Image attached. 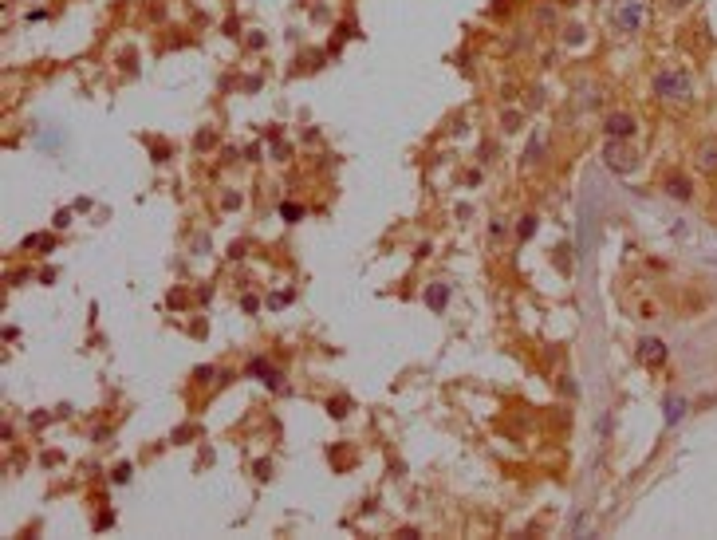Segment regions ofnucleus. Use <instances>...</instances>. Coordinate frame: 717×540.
<instances>
[{"label": "nucleus", "mask_w": 717, "mask_h": 540, "mask_svg": "<svg viewBox=\"0 0 717 540\" xmlns=\"http://www.w3.org/2000/svg\"><path fill=\"white\" fill-rule=\"evenodd\" d=\"M654 95L658 99H670V103H686L694 95V83L682 68H666L654 75Z\"/></svg>", "instance_id": "f257e3e1"}, {"label": "nucleus", "mask_w": 717, "mask_h": 540, "mask_svg": "<svg viewBox=\"0 0 717 540\" xmlns=\"http://www.w3.org/2000/svg\"><path fill=\"white\" fill-rule=\"evenodd\" d=\"M603 158H607V166H611L615 174H631V170H635V154H631L619 139H611V146H607V154H603Z\"/></svg>", "instance_id": "f03ea898"}, {"label": "nucleus", "mask_w": 717, "mask_h": 540, "mask_svg": "<svg viewBox=\"0 0 717 540\" xmlns=\"http://www.w3.org/2000/svg\"><path fill=\"white\" fill-rule=\"evenodd\" d=\"M603 130H607L611 139H631V134H635V115H627V110H615V115H607Z\"/></svg>", "instance_id": "7ed1b4c3"}, {"label": "nucleus", "mask_w": 717, "mask_h": 540, "mask_svg": "<svg viewBox=\"0 0 717 540\" xmlns=\"http://www.w3.org/2000/svg\"><path fill=\"white\" fill-rule=\"evenodd\" d=\"M638 359L647 363V367H662V363H666V343L662 340H642L638 343Z\"/></svg>", "instance_id": "20e7f679"}, {"label": "nucleus", "mask_w": 717, "mask_h": 540, "mask_svg": "<svg viewBox=\"0 0 717 540\" xmlns=\"http://www.w3.org/2000/svg\"><path fill=\"white\" fill-rule=\"evenodd\" d=\"M638 24H642V4L631 0V4H623V12H619V28H623V32H638Z\"/></svg>", "instance_id": "39448f33"}, {"label": "nucleus", "mask_w": 717, "mask_h": 540, "mask_svg": "<svg viewBox=\"0 0 717 540\" xmlns=\"http://www.w3.org/2000/svg\"><path fill=\"white\" fill-rule=\"evenodd\" d=\"M697 166L706 174H717V142H706V146L697 150Z\"/></svg>", "instance_id": "423d86ee"}, {"label": "nucleus", "mask_w": 717, "mask_h": 540, "mask_svg": "<svg viewBox=\"0 0 717 540\" xmlns=\"http://www.w3.org/2000/svg\"><path fill=\"white\" fill-rule=\"evenodd\" d=\"M666 193H670V198H678V201H686L690 198V181L674 174V178H666Z\"/></svg>", "instance_id": "0eeeda50"}, {"label": "nucleus", "mask_w": 717, "mask_h": 540, "mask_svg": "<svg viewBox=\"0 0 717 540\" xmlns=\"http://www.w3.org/2000/svg\"><path fill=\"white\" fill-rule=\"evenodd\" d=\"M446 300H449V288H446V284H438V288H429V292H426V304H429L434 311L446 308Z\"/></svg>", "instance_id": "6e6552de"}, {"label": "nucleus", "mask_w": 717, "mask_h": 540, "mask_svg": "<svg viewBox=\"0 0 717 540\" xmlns=\"http://www.w3.org/2000/svg\"><path fill=\"white\" fill-rule=\"evenodd\" d=\"M682 411H686V402H682V399H670V402H666V422H670V426L682 418Z\"/></svg>", "instance_id": "1a4fd4ad"}, {"label": "nucleus", "mask_w": 717, "mask_h": 540, "mask_svg": "<svg viewBox=\"0 0 717 540\" xmlns=\"http://www.w3.org/2000/svg\"><path fill=\"white\" fill-rule=\"evenodd\" d=\"M328 411L335 414V418H343V414L351 411V402H347V399H331V402H328Z\"/></svg>", "instance_id": "9d476101"}, {"label": "nucleus", "mask_w": 717, "mask_h": 540, "mask_svg": "<svg viewBox=\"0 0 717 540\" xmlns=\"http://www.w3.org/2000/svg\"><path fill=\"white\" fill-rule=\"evenodd\" d=\"M517 233H520V237L528 240V237H532V233H536V217H524V221H520V225H517Z\"/></svg>", "instance_id": "9b49d317"}, {"label": "nucleus", "mask_w": 717, "mask_h": 540, "mask_svg": "<svg viewBox=\"0 0 717 540\" xmlns=\"http://www.w3.org/2000/svg\"><path fill=\"white\" fill-rule=\"evenodd\" d=\"M51 240L48 237H40V233H36V237H24V249H48Z\"/></svg>", "instance_id": "f8f14e48"}, {"label": "nucleus", "mask_w": 717, "mask_h": 540, "mask_svg": "<svg viewBox=\"0 0 717 540\" xmlns=\"http://www.w3.org/2000/svg\"><path fill=\"white\" fill-rule=\"evenodd\" d=\"M280 213H284V217H288V221L304 217V210H299V205H292V201H288V205H280Z\"/></svg>", "instance_id": "ddd939ff"}, {"label": "nucleus", "mask_w": 717, "mask_h": 540, "mask_svg": "<svg viewBox=\"0 0 717 540\" xmlns=\"http://www.w3.org/2000/svg\"><path fill=\"white\" fill-rule=\"evenodd\" d=\"M110 481H119V485H122V481H130V465H119V470L110 473Z\"/></svg>", "instance_id": "4468645a"}, {"label": "nucleus", "mask_w": 717, "mask_h": 540, "mask_svg": "<svg viewBox=\"0 0 717 540\" xmlns=\"http://www.w3.org/2000/svg\"><path fill=\"white\" fill-rule=\"evenodd\" d=\"M288 300H292L288 292H280V296H276V292H272V296H269V304H272V308H280V304H288Z\"/></svg>", "instance_id": "2eb2a0df"}, {"label": "nucleus", "mask_w": 717, "mask_h": 540, "mask_svg": "<svg viewBox=\"0 0 717 540\" xmlns=\"http://www.w3.org/2000/svg\"><path fill=\"white\" fill-rule=\"evenodd\" d=\"M213 375H217V371H209V367H198V382H213Z\"/></svg>", "instance_id": "dca6fc26"}, {"label": "nucleus", "mask_w": 717, "mask_h": 540, "mask_svg": "<svg viewBox=\"0 0 717 540\" xmlns=\"http://www.w3.org/2000/svg\"><path fill=\"white\" fill-rule=\"evenodd\" d=\"M670 4H686V0H670Z\"/></svg>", "instance_id": "f3484780"}]
</instances>
